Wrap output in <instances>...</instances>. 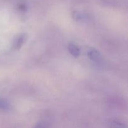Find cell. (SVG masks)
<instances>
[{"label":"cell","instance_id":"obj_6","mask_svg":"<svg viewBox=\"0 0 128 128\" xmlns=\"http://www.w3.org/2000/svg\"><path fill=\"white\" fill-rule=\"evenodd\" d=\"M34 128H46L43 123H38Z\"/></svg>","mask_w":128,"mask_h":128},{"label":"cell","instance_id":"obj_2","mask_svg":"<svg viewBox=\"0 0 128 128\" xmlns=\"http://www.w3.org/2000/svg\"><path fill=\"white\" fill-rule=\"evenodd\" d=\"M88 54L89 58L91 59L92 61L94 62H99L102 60V57H101V54L100 53L99 51L95 49H90L88 51Z\"/></svg>","mask_w":128,"mask_h":128},{"label":"cell","instance_id":"obj_4","mask_svg":"<svg viewBox=\"0 0 128 128\" xmlns=\"http://www.w3.org/2000/svg\"><path fill=\"white\" fill-rule=\"evenodd\" d=\"M10 108V104L8 101L5 99L0 97V110L8 111Z\"/></svg>","mask_w":128,"mask_h":128},{"label":"cell","instance_id":"obj_3","mask_svg":"<svg viewBox=\"0 0 128 128\" xmlns=\"http://www.w3.org/2000/svg\"><path fill=\"white\" fill-rule=\"evenodd\" d=\"M68 50L70 51V54L72 56L75 58H77L80 54V50L76 44H70L68 45Z\"/></svg>","mask_w":128,"mask_h":128},{"label":"cell","instance_id":"obj_1","mask_svg":"<svg viewBox=\"0 0 128 128\" xmlns=\"http://www.w3.org/2000/svg\"><path fill=\"white\" fill-rule=\"evenodd\" d=\"M27 38L28 36L25 33L20 34L19 35H18L16 38L14 39V41L13 42V45H12L13 48L16 50H20V48H21L22 45L26 42Z\"/></svg>","mask_w":128,"mask_h":128},{"label":"cell","instance_id":"obj_5","mask_svg":"<svg viewBox=\"0 0 128 128\" xmlns=\"http://www.w3.org/2000/svg\"><path fill=\"white\" fill-rule=\"evenodd\" d=\"M111 128H127L126 124L119 121H114L111 123Z\"/></svg>","mask_w":128,"mask_h":128}]
</instances>
